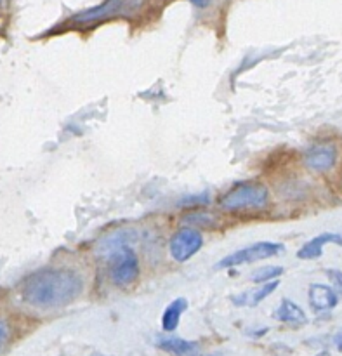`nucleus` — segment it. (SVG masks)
I'll use <instances>...</instances> for the list:
<instances>
[{
	"label": "nucleus",
	"instance_id": "obj_10",
	"mask_svg": "<svg viewBox=\"0 0 342 356\" xmlns=\"http://www.w3.org/2000/svg\"><path fill=\"white\" fill-rule=\"evenodd\" d=\"M273 318L276 322L287 323V325H292V327H302L308 323V316H306L304 309L299 304H295L292 299H282V302L278 304V308L273 313Z\"/></svg>",
	"mask_w": 342,
	"mask_h": 356
},
{
	"label": "nucleus",
	"instance_id": "obj_7",
	"mask_svg": "<svg viewBox=\"0 0 342 356\" xmlns=\"http://www.w3.org/2000/svg\"><path fill=\"white\" fill-rule=\"evenodd\" d=\"M337 150L334 144H315L304 155V164L315 173H327L335 166Z\"/></svg>",
	"mask_w": 342,
	"mask_h": 356
},
{
	"label": "nucleus",
	"instance_id": "obj_8",
	"mask_svg": "<svg viewBox=\"0 0 342 356\" xmlns=\"http://www.w3.org/2000/svg\"><path fill=\"white\" fill-rule=\"evenodd\" d=\"M308 301L315 313H328L339 304V296L332 287L325 283H311L308 290Z\"/></svg>",
	"mask_w": 342,
	"mask_h": 356
},
{
	"label": "nucleus",
	"instance_id": "obj_13",
	"mask_svg": "<svg viewBox=\"0 0 342 356\" xmlns=\"http://www.w3.org/2000/svg\"><path fill=\"white\" fill-rule=\"evenodd\" d=\"M188 309V299L186 298H177L172 302L167 304V308L163 309L162 315V329L166 332H176L179 327L181 316L183 313Z\"/></svg>",
	"mask_w": 342,
	"mask_h": 356
},
{
	"label": "nucleus",
	"instance_id": "obj_11",
	"mask_svg": "<svg viewBox=\"0 0 342 356\" xmlns=\"http://www.w3.org/2000/svg\"><path fill=\"white\" fill-rule=\"evenodd\" d=\"M157 346L162 351L174 356H202L200 355V344L196 341H186V339L167 335V337L157 339Z\"/></svg>",
	"mask_w": 342,
	"mask_h": 356
},
{
	"label": "nucleus",
	"instance_id": "obj_17",
	"mask_svg": "<svg viewBox=\"0 0 342 356\" xmlns=\"http://www.w3.org/2000/svg\"><path fill=\"white\" fill-rule=\"evenodd\" d=\"M327 276L332 283V289L342 296V271L341 269H327Z\"/></svg>",
	"mask_w": 342,
	"mask_h": 356
},
{
	"label": "nucleus",
	"instance_id": "obj_9",
	"mask_svg": "<svg viewBox=\"0 0 342 356\" xmlns=\"http://www.w3.org/2000/svg\"><path fill=\"white\" fill-rule=\"evenodd\" d=\"M328 243H334V245L342 247V235H339V233H330V232L320 233V235H317L315 238L308 240V242L297 250V257L299 259H304V261L318 259V257L323 254V247L328 245Z\"/></svg>",
	"mask_w": 342,
	"mask_h": 356
},
{
	"label": "nucleus",
	"instance_id": "obj_3",
	"mask_svg": "<svg viewBox=\"0 0 342 356\" xmlns=\"http://www.w3.org/2000/svg\"><path fill=\"white\" fill-rule=\"evenodd\" d=\"M141 266L136 250L124 245L108 256V276L115 287L126 289L139 278Z\"/></svg>",
	"mask_w": 342,
	"mask_h": 356
},
{
	"label": "nucleus",
	"instance_id": "obj_2",
	"mask_svg": "<svg viewBox=\"0 0 342 356\" xmlns=\"http://www.w3.org/2000/svg\"><path fill=\"white\" fill-rule=\"evenodd\" d=\"M269 190L259 181H243L235 184L219 200V207L228 212L259 210L268 205Z\"/></svg>",
	"mask_w": 342,
	"mask_h": 356
},
{
	"label": "nucleus",
	"instance_id": "obj_12",
	"mask_svg": "<svg viewBox=\"0 0 342 356\" xmlns=\"http://www.w3.org/2000/svg\"><path fill=\"white\" fill-rule=\"evenodd\" d=\"M278 287H280L278 280H273V282L262 283V285L258 287V289L245 290V292H242V294L233 296L231 301L235 306H249V308H255V306L261 304L266 298H269Z\"/></svg>",
	"mask_w": 342,
	"mask_h": 356
},
{
	"label": "nucleus",
	"instance_id": "obj_14",
	"mask_svg": "<svg viewBox=\"0 0 342 356\" xmlns=\"http://www.w3.org/2000/svg\"><path fill=\"white\" fill-rule=\"evenodd\" d=\"M136 238L137 235L134 230H118L117 233H111V235H108L106 238L101 240V245L98 247V252L108 257L111 252L120 249V247L130 245Z\"/></svg>",
	"mask_w": 342,
	"mask_h": 356
},
{
	"label": "nucleus",
	"instance_id": "obj_18",
	"mask_svg": "<svg viewBox=\"0 0 342 356\" xmlns=\"http://www.w3.org/2000/svg\"><path fill=\"white\" fill-rule=\"evenodd\" d=\"M9 337H11V327L5 320H0V353L9 342Z\"/></svg>",
	"mask_w": 342,
	"mask_h": 356
},
{
	"label": "nucleus",
	"instance_id": "obj_16",
	"mask_svg": "<svg viewBox=\"0 0 342 356\" xmlns=\"http://www.w3.org/2000/svg\"><path fill=\"white\" fill-rule=\"evenodd\" d=\"M184 221L190 224H196V226H200V224L203 226V224H205V226L212 228L214 216H210V214H207V212H192V214H186Z\"/></svg>",
	"mask_w": 342,
	"mask_h": 356
},
{
	"label": "nucleus",
	"instance_id": "obj_19",
	"mask_svg": "<svg viewBox=\"0 0 342 356\" xmlns=\"http://www.w3.org/2000/svg\"><path fill=\"white\" fill-rule=\"evenodd\" d=\"M334 346L342 353V331L337 332V334L334 335Z\"/></svg>",
	"mask_w": 342,
	"mask_h": 356
},
{
	"label": "nucleus",
	"instance_id": "obj_4",
	"mask_svg": "<svg viewBox=\"0 0 342 356\" xmlns=\"http://www.w3.org/2000/svg\"><path fill=\"white\" fill-rule=\"evenodd\" d=\"M282 252H285L284 243L278 242H255L254 245L243 247V249L235 250L229 256L223 257L221 261L217 263L214 268L216 269H231L236 268V266L242 265H251V263L264 261V259H271V257L280 256Z\"/></svg>",
	"mask_w": 342,
	"mask_h": 356
},
{
	"label": "nucleus",
	"instance_id": "obj_24",
	"mask_svg": "<svg viewBox=\"0 0 342 356\" xmlns=\"http://www.w3.org/2000/svg\"><path fill=\"white\" fill-rule=\"evenodd\" d=\"M0 5H2V0H0Z\"/></svg>",
	"mask_w": 342,
	"mask_h": 356
},
{
	"label": "nucleus",
	"instance_id": "obj_23",
	"mask_svg": "<svg viewBox=\"0 0 342 356\" xmlns=\"http://www.w3.org/2000/svg\"><path fill=\"white\" fill-rule=\"evenodd\" d=\"M205 356H219V355H205Z\"/></svg>",
	"mask_w": 342,
	"mask_h": 356
},
{
	"label": "nucleus",
	"instance_id": "obj_1",
	"mask_svg": "<svg viewBox=\"0 0 342 356\" xmlns=\"http://www.w3.org/2000/svg\"><path fill=\"white\" fill-rule=\"evenodd\" d=\"M84 290V278L71 268H42L26 276L23 301L38 309H58L71 304Z\"/></svg>",
	"mask_w": 342,
	"mask_h": 356
},
{
	"label": "nucleus",
	"instance_id": "obj_20",
	"mask_svg": "<svg viewBox=\"0 0 342 356\" xmlns=\"http://www.w3.org/2000/svg\"><path fill=\"white\" fill-rule=\"evenodd\" d=\"M192 2L196 5V8H205V5L209 4L210 0H192Z\"/></svg>",
	"mask_w": 342,
	"mask_h": 356
},
{
	"label": "nucleus",
	"instance_id": "obj_6",
	"mask_svg": "<svg viewBox=\"0 0 342 356\" xmlns=\"http://www.w3.org/2000/svg\"><path fill=\"white\" fill-rule=\"evenodd\" d=\"M134 0H104L103 4L94 5L91 9H85V11L78 12L71 18V21L75 25H94V23L106 21V19L115 18L118 14H124L126 9L129 8V4H133Z\"/></svg>",
	"mask_w": 342,
	"mask_h": 356
},
{
	"label": "nucleus",
	"instance_id": "obj_15",
	"mask_svg": "<svg viewBox=\"0 0 342 356\" xmlns=\"http://www.w3.org/2000/svg\"><path fill=\"white\" fill-rule=\"evenodd\" d=\"M282 275H284V268H282V266H275V265L261 266V268L254 269V271L251 273V282L258 283V285H262V283L278 280Z\"/></svg>",
	"mask_w": 342,
	"mask_h": 356
},
{
	"label": "nucleus",
	"instance_id": "obj_22",
	"mask_svg": "<svg viewBox=\"0 0 342 356\" xmlns=\"http://www.w3.org/2000/svg\"><path fill=\"white\" fill-rule=\"evenodd\" d=\"M91 356H104V355H101V353H94V355H91Z\"/></svg>",
	"mask_w": 342,
	"mask_h": 356
},
{
	"label": "nucleus",
	"instance_id": "obj_21",
	"mask_svg": "<svg viewBox=\"0 0 342 356\" xmlns=\"http://www.w3.org/2000/svg\"><path fill=\"white\" fill-rule=\"evenodd\" d=\"M317 356H332V355L328 351H320Z\"/></svg>",
	"mask_w": 342,
	"mask_h": 356
},
{
	"label": "nucleus",
	"instance_id": "obj_5",
	"mask_svg": "<svg viewBox=\"0 0 342 356\" xmlns=\"http://www.w3.org/2000/svg\"><path fill=\"white\" fill-rule=\"evenodd\" d=\"M203 247V235L196 228L184 226L177 230L169 242V252L176 263L190 261Z\"/></svg>",
	"mask_w": 342,
	"mask_h": 356
}]
</instances>
